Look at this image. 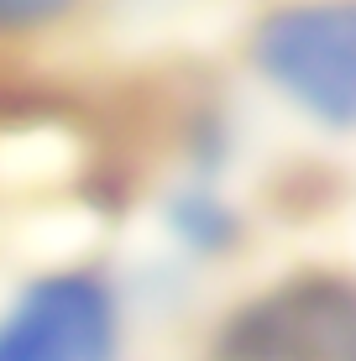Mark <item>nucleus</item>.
<instances>
[{
	"label": "nucleus",
	"instance_id": "f257e3e1",
	"mask_svg": "<svg viewBox=\"0 0 356 361\" xmlns=\"http://www.w3.org/2000/svg\"><path fill=\"white\" fill-rule=\"evenodd\" d=\"M252 68L299 116L330 131L351 126L356 99V21L346 0H293L257 21Z\"/></svg>",
	"mask_w": 356,
	"mask_h": 361
},
{
	"label": "nucleus",
	"instance_id": "20e7f679",
	"mask_svg": "<svg viewBox=\"0 0 356 361\" xmlns=\"http://www.w3.org/2000/svg\"><path fill=\"white\" fill-rule=\"evenodd\" d=\"M168 226L183 246L194 252H226L236 241V209L226 204L210 189H183L173 204H168Z\"/></svg>",
	"mask_w": 356,
	"mask_h": 361
},
{
	"label": "nucleus",
	"instance_id": "7ed1b4c3",
	"mask_svg": "<svg viewBox=\"0 0 356 361\" xmlns=\"http://www.w3.org/2000/svg\"><path fill=\"white\" fill-rule=\"evenodd\" d=\"M346 278H293L226 319L215 361H351Z\"/></svg>",
	"mask_w": 356,
	"mask_h": 361
},
{
	"label": "nucleus",
	"instance_id": "f03ea898",
	"mask_svg": "<svg viewBox=\"0 0 356 361\" xmlns=\"http://www.w3.org/2000/svg\"><path fill=\"white\" fill-rule=\"evenodd\" d=\"M121 304L90 267H58L21 283L0 309V361H116Z\"/></svg>",
	"mask_w": 356,
	"mask_h": 361
},
{
	"label": "nucleus",
	"instance_id": "39448f33",
	"mask_svg": "<svg viewBox=\"0 0 356 361\" xmlns=\"http://www.w3.org/2000/svg\"><path fill=\"white\" fill-rule=\"evenodd\" d=\"M79 0H0V32L16 37V32H42L53 21H63Z\"/></svg>",
	"mask_w": 356,
	"mask_h": 361
}]
</instances>
